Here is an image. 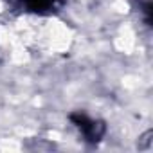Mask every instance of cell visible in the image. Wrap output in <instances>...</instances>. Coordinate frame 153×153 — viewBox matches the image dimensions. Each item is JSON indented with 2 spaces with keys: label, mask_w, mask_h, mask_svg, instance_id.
Wrapping results in <instances>:
<instances>
[{
  "label": "cell",
  "mask_w": 153,
  "mask_h": 153,
  "mask_svg": "<svg viewBox=\"0 0 153 153\" xmlns=\"http://www.w3.org/2000/svg\"><path fill=\"white\" fill-rule=\"evenodd\" d=\"M9 11L16 15H29V16H40V18H49L59 15L67 0H4Z\"/></svg>",
  "instance_id": "obj_2"
},
{
  "label": "cell",
  "mask_w": 153,
  "mask_h": 153,
  "mask_svg": "<svg viewBox=\"0 0 153 153\" xmlns=\"http://www.w3.org/2000/svg\"><path fill=\"white\" fill-rule=\"evenodd\" d=\"M67 119L76 128V131L79 133V137L85 144L96 146L108 133L106 123L101 117H94V115L87 114L85 110H72V112L67 114Z\"/></svg>",
  "instance_id": "obj_1"
},
{
  "label": "cell",
  "mask_w": 153,
  "mask_h": 153,
  "mask_svg": "<svg viewBox=\"0 0 153 153\" xmlns=\"http://www.w3.org/2000/svg\"><path fill=\"white\" fill-rule=\"evenodd\" d=\"M131 6H133V9L140 15L144 25H146V27H151V16H153L151 0H131Z\"/></svg>",
  "instance_id": "obj_3"
}]
</instances>
